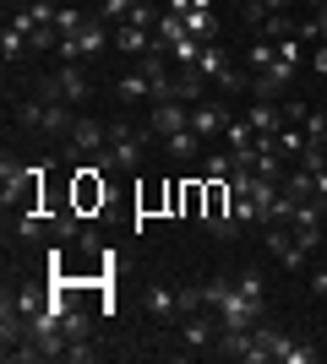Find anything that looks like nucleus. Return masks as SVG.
<instances>
[{
    "mask_svg": "<svg viewBox=\"0 0 327 364\" xmlns=\"http://www.w3.org/2000/svg\"><path fill=\"white\" fill-rule=\"evenodd\" d=\"M180 337H186V353H202L218 332H213V321H207L202 310H191V316H180Z\"/></svg>",
    "mask_w": 327,
    "mask_h": 364,
    "instance_id": "13",
    "label": "nucleus"
},
{
    "mask_svg": "<svg viewBox=\"0 0 327 364\" xmlns=\"http://www.w3.org/2000/svg\"><path fill=\"white\" fill-rule=\"evenodd\" d=\"M306 71H316V76H327V44H316V49H311V60H306Z\"/></svg>",
    "mask_w": 327,
    "mask_h": 364,
    "instance_id": "32",
    "label": "nucleus"
},
{
    "mask_svg": "<svg viewBox=\"0 0 327 364\" xmlns=\"http://www.w3.org/2000/svg\"><path fill=\"white\" fill-rule=\"evenodd\" d=\"M137 6H142V0H98V16H104V22H125Z\"/></svg>",
    "mask_w": 327,
    "mask_h": 364,
    "instance_id": "28",
    "label": "nucleus"
},
{
    "mask_svg": "<svg viewBox=\"0 0 327 364\" xmlns=\"http://www.w3.org/2000/svg\"><path fill=\"white\" fill-rule=\"evenodd\" d=\"M104 141H109V125L77 120V125H71V136H66V152H71V158H98V152H104Z\"/></svg>",
    "mask_w": 327,
    "mask_h": 364,
    "instance_id": "7",
    "label": "nucleus"
},
{
    "mask_svg": "<svg viewBox=\"0 0 327 364\" xmlns=\"http://www.w3.org/2000/svg\"><path fill=\"white\" fill-rule=\"evenodd\" d=\"M186 33H191V38H202V44H213V38H218V16L207 11V6H191V11H186Z\"/></svg>",
    "mask_w": 327,
    "mask_h": 364,
    "instance_id": "15",
    "label": "nucleus"
},
{
    "mask_svg": "<svg viewBox=\"0 0 327 364\" xmlns=\"http://www.w3.org/2000/svg\"><path fill=\"white\" fill-rule=\"evenodd\" d=\"M306 6H311V11H322V6H327V0H306Z\"/></svg>",
    "mask_w": 327,
    "mask_h": 364,
    "instance_id": "36",
    "label": "nucleus"
},
{
    "mask_svg": "<svg viewBox=\"0 0 327 364\" xmlns=\"http://www.w3.org/2000/svg\"><path fill=\"white\" fill-rule=\"evenodd\" d=\"M158 38H164V44H180V38H186V16H175V11H158Z\"/></svg>",
    "mask_w": 327,
    "mask_h": 364,
    "instance_id": "23",
    "label": "nucleus"
},
{
    "mask_svg": "<svg viewBox=\"0 0 327 364\" xmlns=\"http://www.w3.org/2000/svg\"><path fill=\"white\" fill-rule=\"evenodd\" d=\"M267 11H289V6H295V0H262Z\"/></svg>",
    "mask_w": 327,
    "mask_h": 364,
    "instance_id": "35",
    "label": "nucleus"
},
{
    "mask_svg": "<svg viewBox=\"0 0 327 364\" xmlns=\"http://www.w3.org/2000/svg\"><path fill=\"white\" fill-rule=\"evenodd\" d=\"M224 65H229V60H224V44L213 38V44H202V55H197V65H191V71L202 76V82H218V76H224Z\"/></svg>",
    "mask_w": 327,
    "mask_h": 364,
    "instance_id": "14",
    "label": "nucleus"
},
{
    "mask_svg": "<svg viewBox=\"0 0 327 364\" xmlns=\"http://www.w3.org/2000/svg\"><path fill=\"white\" fill-rule=\"evenodd\" d=\"M38 191H44V164H22V158H0V207L16 213V207H38Z\"/></svg>",
    "mask_w": 327,
    "mask_h": 364,
    "instance_id": "2",
    "label": "nucleus"
},
{
    "mask_svg": "<svg viewBox=\"0 0 327 364\" xmlns=\"http://www.w3.org/2000/svg\"><path fill=\"white\" fill-rule=\"evenodd\" d=\"M262 240H267V250H273V261H279L284 272H300V267H306V250L295 245V234H289L284 223H267Z\"/></svg>",
    "mask_w": 327,
    "mask_h": 364,
    "instance_id": "6",
    "label": "nucleus"
},
{
    "mask_svg": "<svg viewBox=\"0 0 327 364\" xmlns=\"http://www.w3.org/2000/svg\"><path fill=\"white\" fill-rule=\"evenodd\" d=\"M61 332H66V343H77V337H93V321L71 304V310H66V321H61Z\"/></svg>",
    "mask_w": 327,
    "mask_h": 364,
    "instance_id": "24",
    "label": "nucleus"
},
{
    "mask_svg": "<svg viewBox=\"0 0 327 364\" xmlns=\"http://www.w3.org/2000/svg\"><path fill=\"white\" fill-rule=\"evenodd\" d=\"M104 49H115V33L104 28V16H93L82 33H71V38H61V44H55V60H77V65H88V60H98Z\"/></svg>",
    "mask_w": 327,
    "mask_h": 364,
    "instance_id": "4",
    "label": "nucleus"
},
{
    "mask_svg": "<svg viewBox=\"0 0 327 364\" xmlns=\"http://www.w3.org/2000/svg\"><path fill=\"white\" fill-rule=\"evenodd\" d=\"M164 11H175V16H186V11H191V0H164Z\"/></svg>",
    "mask_w": 327,
    "mask_h": 364,
    "instance_id": "34",
    "label": "nucleus"
},
{
    "mask_svg": "<svg viewBox=\"0 0 327 364\" xmlns=\"http://www.w3.org/2000/svg\"><path fill=\"white\" fill-rule=\"evenodd\" d=\"M240 6H246V0H240Z\"/></svg>",
    "mask_w": 327,
    "mask_h": 364,
    "instance_id": "38",
    "label": "nucleus"
},
{
    "mask_svg": "<svg viewBox=\"0 0 327 364\" xmlns=\"http://www.w3.org/2000/svg\"><path fill=\"white\" fill-rule=\"evenodd\" d=\"M279 60H289L295 65V71H306V60H311V55H306V38H300V33H289V38H279Z\"/></svg>",
    "mask_w": 327,
    "mask_h": 364,
    "instance_id": "20",
    "label": "nucleus"
},
{
    "mask_svg": "<svg viewBox=\"0 0 327 364\" xmlns=\"http://www.w3.org/2000/svg\"><path fill=\"white\" fill-rule=\"evenodd\" d=\"M115 98H120V104H137V98H147V76H142V71H125L120 82H115Z\"/></svg>",
    "mask_w": 327,
    "mask_h": 364,
    "instance_id": "19",
    "label": "nucleus"
},
{
    "mask_svg": "<svg viewBox=\"0 0 327 364\" xmlns=\"http://www.w3.org/2000/svg\"><path fill=\"white\" fill-rule=\"evenodd\" d=\"M147 141H153V125H125V120H115V125H109L104 152H98L93 164L104 168V174H125V168H137V164H142Z\"/></svg>",
    "mask_w": 327,
    "mask_h": 364,
    "instance_id": "1",
    "label": "nucleus"
},
{
    "mask_svg": "<svg viewBox=\"0 0 327 364\" xmlns=\"http://www.w3.org/2000/svg\"><path fill=\"white\" fill-rule=\"evenodd\" d=\"M229 104H213V98H202V104H191V131L197 136H224L229 131Z\"/></svg>",
    "mask_w": 327,
    "mask_h": 364,
    "instance_id": "8",
    "label": "nucleus"
},
{
    "mask_svg": "<svg viewBox=\"0 0 327 364\" xmlns=\"http://www.w3.org/2000/svg\"><path fill=\"white\" fill-rule=\"evenodd\" d=\"M28 33H16L11 28V22H6V33H0V60H6V65H16V60H22V55H28Z\"/></svg>",
    "mask_w": 327,
    "mask_h": 364,
    "instance_id": "17",
    "label": "nucleus"
},
{
    "mask_svg": "<svg viewBox=\"0 0 327 364\" xmlns=\"http://www.w3.org/2000/svg\"><path fill=\"white\" fill-rule=\"evenodd\" d=\"M300 38H306V44H327V16L311 11V22H300Z\"/></svg>",
    "mask_w": 327,
    "mask_h": 364,
    "instance_id": "29",
    "label": "nucleus"
},
{
    "mask_svg": "<svg viewBox=\"0 0 327 364\" xmlns=\"http://www.w3.org/2000/svg\"><path fill=\"white\" fill-rule=\"evenodd\" d=\"M279 152H284V164H300V158H306V131H289V125H284L279 136Z\"/></svg>",
    "mask_w": 327,
    "mask_h": 364,
    "instance_id": "21",
    "label": "nucleus"
},
{
    "mask_svg": "<svg viewBox=\"0 0 327 364\" xmlns=\"http://www.w3.org/2000/svg\"><path fill=\"white\" fill-rule=\"evenodd\" d=\"M153 136H175V131H186L191 125V104H180V98H170V104H153Z\"/></svg>",
    "mask_w": 327,
    "mask_h": 364,
    "instance_id": "10",
    "label": "nucleus"
},
{
    "mask_svg": "<svg viewBox=\"0 0 327 364\" xmlns=\"http://www.w3.org/2000/svg\"><path fill=\"white\" fill-rule=\"evenodd\" d=\"M202 168H207L202 180H229V174H234V152H229V158H224V152H207Z\"/></svg>",
    "mask_w": 327,
    "mask_h": 364,
    "instance_id": "27",
    "label": "nucleus"
},
{
    "mask_svg": "<svg viewBox=\"0 0 327 364\" xmlns=\"http://www.w3.org/2000/svg\"><path fill=\"white\" fill-rule=\"evenodd\" d=\"M295 76H300V71H295L289 60H273L267 71H256V76H251V98H267V104H273V98H279V92L289 87Z\"/></svg>",
    "mask_w": 327,
    "mask_h": 364,
    "instance_id": "9",
    "label": "nucleus"
},
{
    "mask_svg": "<svg viewBox=\"0 0 327 364\" xmlns=\"http://www.w3.org/2000/svg\"><path fill=\"white\" fill-rule=\"evenodd\" d=\"M322 267H327V250H322Z\"/></svg>",
    "mask_w": 327,
    "mask_h": 364,
    "instance_id": "37",
    "label": "nucleus"
},
{
    "mask_svg": "<svg viewBox=\"0 0 327 364\" xmlns=\"http://www.w3.org/2000/svg\"><path fill=\"white\" fill-rule=\"evenodd\" d=\"M234 283H240V294L267 316V283H262V272H234Z\"/></svg>",
    "mask_w": 327,
    "mask_h": 364,
    "instance_id": "18",
    "label": "nucleus"
},
{
    "mask_svg": "<svg viewBox=\"0 0 327 364\" xmlns=\"http://www.w3.org/2000/svg\"><path fill=\"white\" fill-rule=\"evenodd\" d=\"M33 87L49 92V98H61V104H82V98L93 92V82H88V65H77V60H55V71L38 76Z\"/></svg>",
    "mask_w": 327,
    "mask_h": 364,
    "instance_id": "3",
    "label": "nucleus"
},
{
    "mask_svg": "<svg viewBox=\"0 0 327 364\" xmlns=\"http://www.w3.org/2000/svg\"><path fill=\"white\" fill-rule=\"evenodd\" d=\"M300 125H306V141H311V147H327V109H311Z\"/></svg>",
    "mask_w": 327,
    "mask_h": 364,
    "instance_id": "26",
    "label": "nucleus"
},
{
    "mask_svg": "<svg viewBox=\"0 0 327 364\" xmlns=\"http://www.w3.org/2000/svg\"><path fill=\"white\" fill-rule=\"evenodd\" d=\"M295 245L311 256V250H322L327 245V234H322V223H295Z\"/></svg>",
    "mask_w": 327,
    "mask_h": 364,
    "instance_id": "25",
    "label": "nucleus"
},
{
    "mask_svg": "<svg viewBox=\"0 0 327 364\" xmlns=\"http://www.w3.org/2000/svg\"><path fill=\"white\" fill-rule=\"evenodd\" d=\"M246 120H251V131H256V136H279V131H284V109L267 104V98H251Z\"/></svg>",
    "mask_w": 327,
    "mask_h": 364,
    "instance_id": "12",
    "label": "nucleus"
},
{
    "mask_svg": "<svg viewBox=\"0 0 327 364\" xmlns=\"http://www.w3.org/2000/svg\"><path fill=\"white\" fill-rule=\"evenodd\" d=\"M88 22H93V16H82L77 6H61V11H55V33H61V38H71V33H82V28H88Z\"/></svg>",
    "mask_w": 327,
    "mask_h": 364,
    "instance_id": "22",
    "label": "nucleus"
},
{
    "mask_svg": "<svg viewBox=\"0 0 327 364\" xmlns=\"http://www.w3.org/2000/svg\"><path fill=\"white\" fill-rule=\"evenodd\" d=\"M71 207H77V213H104L109 207V185H104V168L98 164L77 168V180H71Z\"/></svg>",
    "mask_w": 327,
    "mask_h": 364,
    "instance_id": "5",
    "label": "nucleus"
},
{
    "mask_svg": "<svg viewBox=\"0 0 327 364\" xmlns=\"http://www.w3.org/2000/svg\"><path fill=\"white\" fill-rule=\"evenodd\" d=\"M273 60H279V49H273V38H262V44H251V71H267Z\"/></svg>",
    "mask_w": 327,
    "mask_h": 364,
    "instance_id": "30",
    "label": "nucleus"
},
{
    "mask_svg": "<svg viewBox=\"0 0 327 364\" xmlns=\"http://www.w3.org/2000/svg\"><path fill=\"white\" fill-rule=\"evenodd\" d=\"M142 304H147V316H153V321H175V316H180V289H170V283H147Z\"/></svg>",
    "mask_w": 327,
    "mask_h": 364,
    "instance_id": "11",
    "label": "nucleus"
},
{
    "mask_svg": "<svg viewBox=\"0 0 327 364\" xmlns=\"http://www.w3.org/2000/svg\"><path fill=\"white\" fill-rule=\"evenodd\" d=\"M66 359H71V364H88V359H98L93 337H77V343H66Z\"/></svg>",
    "mask_w": 327,
    "mask_h": 364,
    "instance_id": "31",
    "label": "nucleus"
},
{
    "mask_svg": "<svg viewBox=\"0 0 327 364\" xmlns=\"http://www.w3.org/2000/svg\"><path fill=\"white\" fill-rule=\"evenodd\" d=\"M311 299H327V267H316V277H311Z\"/></svg>",
    "mask_w": 327,
    "mask_h": 364,
    "instance_id": "33",
    "label": "nucleus"
},
{
    "mask_svg": "<svg viewBox=\"0 0 327 364\" xmlns=\"http://www.w3.org/2000/svg\"><path fill=\"white\" fill-rule=\"evenodd\" d=\"M164 147H170V158H186V164H191V158L202 152V136H197V131L186 125V131H175V136H164Z\"/></svg>",
    "mask_w": 327,
    "mask_h": 364,
    "instance_id": "16",
    "label": "nucleus"
}]
</instances>
